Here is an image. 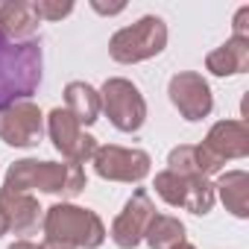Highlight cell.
Here are the masks:
<instances>
[{
    "label": "cell",
    "mask_w": 249,
    "mask_h": 249,
    "mask_svg": "<svg viewBox=\"0 0 249 249\" xmlns=\"http://www.w3.org/2000/svg\"><path fill=\"white\" fill-rule=\"evenodd\" d=\"M88 176L82 164L73 161H38V159H21L15 164H9L6 170V191H41V194H53L62 199H73L85 191Z\"/></svg>",
    "instance_id": "obj_1"
},
{
    "label": "cell",
    "mask_w": 249,
    "mask_h": 249,
    "mask_svg": "<svg viewBox=\"0 0 249 249\" xmlns=\"http://www.w3.org/2000/svg\"><path fill=\"white\" fill-rule=\"evenodd\" d=\"M41 41H9L0 36V108L30 100L41 85Z\"/></svg>",
    "instance_id": "obj_2"
},
{
    "label": "cell",
    "mask_w": 249,
    "mask_h": 249,
    "mask_svg": "<svg viewBox=\"0 0 249 249\" xmlns=\"http://www.w3.org/2000/svg\"><path fill=\"white\" fill-rule=\"evenodd\" d=\"M41 231L47 240H59L73 249H100L108 234L97 211L73 205V202H56L44 208Z\"/></svg>",
    "instance_id": "obj_3"
},
{
    "label": "cell",
    "mask_w": 249,
    "mask_h": 249,
    "mask_svg": "<svg viewBox=\"0 0 249 249\" xmlns=\"http://www.w3.org/2000/svg\"><path fill=\"white\" fill-rule=\"evenodd\" d=\"M167 47V24L159 15H144L108 38V56L117 65H138L156 59Z\"/></svg>",
    "instance_id": "obj_4"
},
{
    "label": "cell",
    "mask_w": 249,
    "mask_h": 249,
    "mask_svg": "<svg viewBox=\"0 0 249 249\" xmlns=\"http://www.w3.org/2000/svg\"><path fill=\"white\" fill-rule=\"evenodd\" d=\"M100 114L108 117L117 132L135 135L147 123V100L132 79L108 76L100 88Z\"/></svg>",
    "instance_id": "obj_5"
},
{
    "label": "cell",
    "mask_w": 249,
    "mask_h": 249,
    "mask_svg": "<svg viewBox=\"0 0 249 249\" xmlns=\"http://www.w3.org/2000/svg\"><path fill=\"white\" fill-rule=\"evenodd\" d=\"M153 188L170 208H185L196 217H205L217 202L214 182L205 176H179L173 170H161L156 173Z\"/></svg>",
    "instance_id": "obj_6"
},
{
    "label": "cell",
    "mask_w": 249,
    "mask_h": 249,
    "mask_svg": "<svg viewBox=\"0 0 249 249\" xmlns=\"http://www.w3.org/2000/svg\"><path fill=\"white\" fill-rule=\"evenodd\" d=\"M91 164H94V173L100 179H106V182H123V185H138L153 170V159H150L147 150L117 147V144L97 147Z\"/></svg>",
    "instance_id": "obj_7"
},
{
    "label": "cell",
    "mask_w": 249,
    "mask_h": 249,
    "mask_svg": "<svg viewBox=\"0 0 249 249\" xmlns=\"http://www.w3.org/2000/svg\"><path fill=\"white\" fill-rule=\"evenodd\" d=\"M47 135H50L53 147L62 153V159L65 161H73V164L91 161L94 153H97V147H100L97 138L88 135L79 123H76V117L68 108H62V106L50 108V114H47Z\"/></svg>",
    "instance_id": "obj_8"
},
{
    "label": "cell",
    "mask_w": 249,
    "mask_h": 249,
    "mask_svg": "<svg viewBox=\"0 0 249 249\" xmlns=\"http://www.w3.org/2000/svg\"><path fill=\"white\" fill-rule=\"evenodd\" d=\"M167 97H170L173 108L179 111V117L188 120V123L205 120L211 114V108H214L211 85L196 71H179V73H173L170 82H167Z\"/></svg>",
    "instance_id": "obj_9"
},
{
    "label": "cell",
    "mask_w": 249,
    "mask_h": 249,
    "mask_svg": "<svg viewBox=\"0 0 249 249\" xmlns=\"http://www.w3.org/2000/svg\"><path fill=\"white\" fill-rule=\"evenodd\" d=\"M41 138H44V114L33 100H21L0 108V141L6 147L30 150L38 147Z\"/></svg>",
    "instance_id": "obj_10"
},
{
    "label": "cell",
    "mask_w": 249,
    "mask_h": 249,
    "mask_svg": "<svg viewBox=\"0 0 249 249\" xmlns=\"http://www.w3.org/2000/svg\"><path fill=\"white\" fill-rule=\"evenodd\" d=\"M153 217H156L153 196L147 194V188H135L132 196L123 202L120 214L111 220V231L108 234H111L114 246H120V249H135L144 240L147 226H150Z\"/></svg>",
    "instance_id": "obj_11"
},
{
    "label": "cell",
    "mask_w": 249,
    "mask_h": 249,
    "mask_svg": "<svg viewBox=\"0 0 249 249\" xmlns=\"http://www.w3.org/2000/svg\"><path fill=\"white\" fill-rule=\"evenodd\" d=\"M44 208L27 191H6L0 188V220L6 234H36L41 226Z\"/></svg>",
    "instance_id": "obj_12"
},
{
    "label": "cell",
    "mask_w": 249,
    "mask_h": 249,
    "mask_svg": "<svg viewBox=\"0 0 249 249\" xmlns=\"http://www.w3.org/2000/svg\"><path fill=\"white\" fill-rule=\"evenodd\" d=\"M202 147L217 156L223 164L226 161H237L249 156V129H246V120H217L214 126L208 129Z\"/></svg>",
    "instance_id": "obj_13"
},
{
    "label": "cell",
    "mask_w": 249,
    "mask_h": 249,
    "mask_svg": "<svg viewBox=\"0 0 249 249\" xmlns=\"http://www.w3.org/2000/svg\"><path fill=\"white\" fill-rule=\"evenodd\" d=\"M38 15L33 0H6L0 3V36L9 41H33L38 36Z\"/></svg>",
    "instance_id": "obj_14"
},
{
    "label": "cell",
    "mask_w": 249,
    "mask_h": 249,
    "mask_svg": "<svg viewBox=\"0 0 249 249\" xmlns=\"http://www.w3.org/2000/svg\"><path fill=\"white\" fill-rule=\"evenodd\" d=\"M205 71L214 76H237L249 71V41L229 38L205 56Z\"/></svg>",
    "instance_id": "obj_15"
},
{
    "label": "cell",
    "mask_w": 249,
    "mask_h": 249,
    "mask_svg": "<svg viewBox=\"0 0 249 249\" xmlns=\"http://www.w3.org/2000/svg\"><path fill=\"white\" fill-rule=\"evenodd\" d=\"M214 196H220L229 214H234L237 220H246L249 217V173L246 170L220 173L214 182Z\"/></svg>",
    "instance_id": "obj_16"
},
{
    "label": "cell",
    "mask_w": 249,
    "mask_h": 249,
    "mask_svg": "<svg viewBox=\"0 0 249 249\" xmlns=\"http://www.w3.org/2000/svg\"><path fill=\"white\" fill-rule=\"evenodd\" d=\"M65 108L76 117L79 126H91L100 120V91L82 79L65 85Z\"/></svg>",
    "instance_id": "obj_17"
},
{
    "label": "cell",
    "mask_w": 249,
    "mask_h": 249,
    "mask_svg": "<svg viewBox=\"0 0 249 249\" xmlns=\"http://www.w3.org/2000/svg\"><path fill=\"white\" fill-rule=\"evenodd\" d=\"M144 240L150 249H173V246L185 243V223L173 214H156L147 226Z\"/></svg>",
    "instance_id": "obj_18"
},
{
    "label": "cell",
    "mask_w": 249,
    "mask_h": 249,
    "mask_svg": "<svg viewBox=\"0 0 249 249\" xmlns=\"http://www.w3.org/2000/svg\"><path fill=\"white\" fill-rule=\"evenodd\" d=\"M33 9L38 21H62L73 12V3L71 0H33Z\"/></svg>",
    "instance_id": "obj_19"
},
{
    "label": "cell",
    "mask_w": 249,
    "mask_h": 249,
    "mask_svg": "<svg viewBox=\"0 0 249 249\" xmlns=\"http://www.w3.org/2000/svg\"><path fill=\"white\" fill-rule=\"evenodd\" d=\"M231 38H246L249 41V6H240L231 21Z\"/></svg>",
    "instance_id": "obj_20"
},
{
    "label": "cell",
    "mask_w": 249,
    "mask_h": 249,
    "mask_svg": "<svg viewBox=\"0 0 249 249\" xmlns=\"http://www.w3.org/2000/svg\"><path fill=\"white\" fill-rule=\"evenodd\" d=\"M91 9L100 12V15H120L123 9H126V3H114V6H103L100 0H91Z\"/></svg>",
    "instance_id": "obj_21"
},
{
    "label": "cell",
    "mask_w": 249,
    "mask_h": 249,
    "mask_svg": "<svg viewBox=\"0 0 249 249\" xmlns=\"http://www.w3.org/2000/svg\"><path fill=\"white\" fill-rule=\"evenodd\" d=\"M6 249H41V243H33V240H15V243H9Z\"/></svg>",
    "instance_id": "obj_22"
},
{
    "label": "cell",
    "mask_w": 249,
    "mask_h": 249,
    "mask_svg": "<svg viewBox=\"0 0 249 249\" xmlns=\"http://www.w3.org/2000/svg\"><path fill=\"white\" fill-rule=\"evenodd\" d=\"M41 249H73V246H68V243H59V240H47V237H44Z\"/></svg>",
    "instance_id": "obj_23"
},
{
    "label": "cell",
    "mask_w": 249,
    "mask_h": 249,
    "mask_svg": "<svg viewBox=\"0 0 249 249\" xmlns=\"http://www.w3.org/2000/svg\"><path fill=\"white\" fill-rule=\"evenodd\" d=\"M173 249H196V246H194V243H188V240H185V243H179V246H173Z\"/></svg>",
    "instance_id": "obj_24"
},
{
    "label": "cell",
    "mask_w": 249,
    "mask_h": 249,
    "mask_svg": "<svg viewBox=\"0 0 249 249\" xmlns=\"http://www.w3.org/2000/svg\"><path fill=\"white\" fill-rule=\"evenodd\" d=\"M6 234V229H3V220H0V237H3Z\"/></svg>",
    "instance_id": "obj_25"
}]
</instances>
